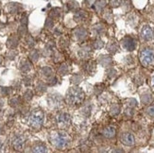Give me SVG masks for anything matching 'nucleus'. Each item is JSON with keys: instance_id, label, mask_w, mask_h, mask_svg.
<instances>
[{"instance_id": "1", "label": "nucleus", "mask_w": 154, "mask_h": 153, "mask_svg": "<svg viewBox=\"0 0 154 153\" xmlns=\"http://www.w3.org/2000/svg\"><path fill=\"white\" fill-rule=\"evenodd\" d=\"M49 142L58 149H65L71 142V138L63 131H52L49 134Z\"/></svg>"}, {"instance_id": "2", "label": "nucleus", "mask_w": 154, "mask_h": 153, "mask_svg": "<svg viewBox=\"0 0 154 153\" xmlns=\"http://www.w3.org/2000/svg\"><path fill=\"white\" fill-rule=\"evenodd\" d=\"M65 99L69 105L80 104L84 99V92L79 87H71L67 91Z\"/></svg>"}, {"instance_id": "3", "label": "nucleus", "mask_w": 154, "mask_h": 153, "mask_svg": "<svg viewBox=\"0 0 154 153\" xmlns=\"http://www.w3.org/2000/svg\"><path fill=\"white\" fill-rule=\"evenodd\" d=\"M44 120V112L40 109H35L30 114L29 123V126L32 127L33 129H39V128L42 127Z\"/></svg>"}, {"instance_id": "4", "label": "nucleus", "mask_w": 154, "mask_h": 153, "mask_svg": "<svg viewBox=\"0 0 154 153\" xmlns=\"http://www.w3.org/2000/svg\"><path fill=\"white\" fill-rule=\"evenodd\" d=\"M140 62L145 67H149L154 63V51L149 48H145L140 52Z\"/></svg>"}, {"instance_id": "5", "label": "nucleus", "mask_w": 154, "mask_h": 153, "mask_svg": "<svg viewBox=\"0 0 154 153\" xmlns=\"http://www.w3.org/2000/svg\"><path fill=\"white\" fill-rule=\"evenodd\" d=\"M56 123L60 129H67L71 124V117L67 112H60L56 116Z\"/></svg>"}, {"instance_id": "6", "label": "nucleus", "mask_w": 154, "mask_h": 153, "mask_svg": "<svg viewBox=\"0 0 154 153\" xmlns=\"http://www.w3.org/2000/svg\"><path fill=\"white\" fill-rule=\"evenodd\" d=\"M11 145L15 150H23L26 145V138L22 134H15L11 139Z\"/></svg>"}, {"instance_id": "7", "label": "nucleus", "mask_w": 154, "mask_h": 153, "mask_svg": "<svg viewBox=\"0 0 154 153\" xmlns=\"http://www.w3.org/2000/svg\"><path fill=\"white\" fill-rule=\"evenodd\" d=\"M122 46H123V47L128 50V51H133L134 49L136 48V41L135 39H133L132 37L131 36H127L125 37L123 40H122Z\"/></svg>"}, {"instance_id": "8", "label": "nucleus", "mask_w": 154, "mask_h": 153, "mask_svg": "<svg viewBox=\"0 0 154 153\" xmlns=\"http://www.w3.org/2000/svg\"><path fill=\"white\" fill-rule=\"evenodd\" d=\"M141 38L145 41H151L154 38V31L149 26H145L140 31Z\"/></svg>"}, {"instance_id": "9", "label": "nucleus", "mask_w": 154, "mask_h": 153, "mask_svg": "<svg viewBox=\"0 0 154 153\" xmlns=\"http://www.w3.org/2000/svg\"><path fill=\"white\" fill-rule=\"evenodd\" d=\"M47 100H48L49 106H51L52 108H59L62 103V98L59 94H50L47 98Z\"/></svg>"}, {"instance_id": "10", "label": "nucleus", "mask_w": 154, "mask_h": 153, "mask_svg": "<svg viewBox=\"0 0 154 153\" xmlns=\"http://www.w3.org/2000/svg\"><path fill=\"white\" fill-rule=\"evenodd\" d=\"M120 140L124 145L129 146H133L134 143H135V138H134L133 134H131L130 132H124L123 134L121 135Z\"/></svg>"}, {"instance_id": "11", "label": "nucleus", "mask_w": 154, "mask_h": 153, "mask_svg": "<svg viewBox=\"0 0 154 153\" xmlns=\"http://www.w3.org/2000/svg\"><path fill=\"white\" fill-rule=\"evenodd\" d=\"M74 36L77 40L82 41L87 37V30L83 28H78L74 30Z\"/></svg>"}, {"instance_id": "12", "label": "nucleus", "mask_w": 154, "mask_h": 153, "mask_svg": "<svg viewBox=\"0 0 154 153\" xmlns=\"http://www.w3.org/2000/svg\"><path fill=\"white\" fill-rule=\"evenodd\" d=\"M91 55H92V50L87 46L80 47L79 50V56L82 59H88V58H90Z\"/></svg>"}, {"instance_id": "13", "label": "nucleus", "mask_w": 154, "mask_h": 153, "mask_svg": "<svg viewBox=\"0 0 154 153\" xmlns=\"http://www.w3.org/2000/svg\"><path fill=\"white\" fill-rule=\"evenodd\" d=\"M115 134H116V130H115V129L113 127H106L103 130V131H102V135L106 138H109V139L113 138L115 136Z\"/></svg>"}, {"instance_id": "14", "label": "nucleus", "mask_w": 154, "mask_h": 153, "mask_svg": "<svg viewBox=\"0 0 154 153\" xmlns=\"http://www.w3.org/2000/svg\"><path fill=\"white\" fill-rule=\"evenodd\" d=\"M74 18H75V20L78 22L84 21L87 18V14L84 10H78V11H76V14H74Z\"/></svg>"}, {"instance_id": "15", "label": "nucleus", "mask_w": 154, "mask_h": 153, "mask_svg": "<svg viewBox=\"0 0 154 153\" xmlns=\"http://www.w3.org/2000/svg\"><path fill=\"white\" fill-rule=\"evenodd\" d=\"M32 151H34V152H47V146L43 143H36L32 146Z\"/></svg>"}, {"instance_id": "16", "label": "nucleus", "mask_w": 154, "mask_h": 153, "mask_svg": "<svg viewBox=\"0 0 154 153\" xmlns=\"http://www.w3.org/2000/svg\"><path fill=\"white\" fill-rule=\"evenodd\" d=\"M19 40L16 36H11V38H9V40L7 42V46L9 48H15L18 46Z\"/></svg>"}, {"instance_id": "17", "label": "nucleus", "mask_w": 154, "mask_h": 153, "mask_svg": "<svg viewBox=\"0 0 154 153\" xmlns=\"http://www.w3.org/2000/svg\"><path fill=\"white\" fill-rule=\"evenodd\" d=\"M106 6V1L105 0H97L94 4V9L97 11H101L104 9V7Z\"/></svg>"}, {"instance_id": "18", "label": "nucleus", "mask_w": 154, "mask_h": 153, "mask_svg": "<svg viewBox=\"0 0 154 153\" xmlns=\"http://www.w3.org/2000/svg\"><path fill=\"white\" fill-rule=\"evenodd\" d=\"M117 48H118L117 44L115 43V42H111L110 41V43H109L108 46H107V50L110 53H115V52H116Z\"/></svg>"}, {"instance_id": "19", "label": "nucleus", "mask_w": 154, "mask_h": 153, "mask_svg": "<svg viewBox=\"0 0 154 153\" xmlns=\"http://www.w3.org/2000/svg\"><path fill=\"white\" fill-rule=\"evenodd\" d=\"M111 62H112L111 58H109V57H107V56H102V57H100L99 60H98V62L100 63L102 66H103V65L104 66H108L111 63Z\"/></svg>"}, {"instance_id": "20", "label": "nucleus", "mask_w": 154, "mask_h": 153, "mask_svg": "<svg viewBox=\"0 0 154 153\" xmlns=\"http://www.w3.org/2000/svg\"><path fill=\"white\" fill-rule=\"evenodd\" d=\"M103 31H104V27H103V25H102V24H98L93 28V32L95 35H100L102 32H103Z\"/></svg>"}, {"instance_id": "21", "label": "nucleus", "mask_w": 154, "mask_h": 153, "mask_svg": "<svg viewBox=\"0 0 154 153\" xmlns=\"http://www.w3.org/2000/svg\"><path fill=\"white\" fill-rule=\"evenodd\" d=\"M30 68H31V65H30V63L28 61H23L21 62L20 69L22 70L23 72H28V71H29Z\"/></svg>"}, {"instance_id": "22", "label": "nucleus", "mask_w": 154, "mask_h": 153, "mask_svg": "<svg viewBox=\"0 0 154 153\" xmlns=\"http://www.w3.org/2000/svg\"><path fill=\"white\" fill-rule=\"evenodd\" d=\"M39 57H40V54H39V51L37 50H32L29 54V58L31 61L33 62H37L38 60H39Z\"/></svg>"}, {"instance_id": "23", "label": "nucleus", "mask_w": 154, "mask_h": 153, "mask_svg": "<svg viewBox=\"0 0 154 153\" xmlns=\"http://www.w3.org/2000/svg\"><path fill=\"white\" fill-rule=\"evenodd\" d=\"M41 72L44 76H52V69H51L50 67H43L42 70H41Z\"/></svg>"}, {"instance_id": "24", "label": "nucleus", "mask_w": 154, "mask_h": 153, "mask_svg": "<svg viewBox=\"0 0 154 153\" xmlns=\"http://www.w3.org/2000/svg\"><path fill=\"white\" fill-rule=\"evenodd\" d=\"M69 71V69H68V66L67 64H62L59 68V70H58V72H59L60 75L63 76V75H66Z\"/></svg>"}, {"instance_id": "25", "label": "nucleus", "mask_w": 154, "mask_h": 153, "mask_svg": "<svg viewBox=\"0 0 154 153\" xmlns=\"http://www.w3.org/2000/svg\"><path fill=\"white\" fill-rule=\"evenodd\" d=\"M81 80H82V76L79 75V74L74 75L71 78V81L73 82L74 84H79L80 82H81Z\"/></svg>"}, {"instance_id": "26", "label": "nucleus", "mask_w": 154, "mask_h": 153, "mask_svg": "<svg viewBox=\"0 0 154 153\" xmlns=\"http://www.w3.org/2000/svg\"><path fill=\"white\" fill-rule=\"evenodd\" d=\"M93 46H94V48L95 49H100V48L103 47L104 44H103V42H102L100 39H97V40L94 42Z\"/></svg>"}, {"instance_id": "27", "label": "nucleus", "mask_w": 154, "mask_h": 153, "mask_svg": "<svg viewBox=\"0 0 154 153\" xmlns=\"http://www.w3.org/2000/svg\"><path fill=\"white\" fill-rule=\"evenodd\" d=\"M119 111H120L119 106H118V105L113 104V105L111 107V111H110V112H111L112 116H116V114H118V113H119Z\"/></svg>"}, {"instance_id": "28", "label": "nucleus", "mask_w": 154, "mask_h": 153, "mask_svg": "<svg viewBox=\"0 0 154 153\" xmlns=\"http://www.w3.org/2000/svg\"><path fill=\"white\" fill-rule=\"evenodd\" d=\"M90 112H91V105H85V106H83L82 108V113L84 114L85 116H88Z\"/></svg>"}, {"instance_id": "29", "label": "nucleus", "mask_w": 154, "mask_h": 153, "mask_svg": "<svg viewBox=\"0 0 154 153\" xmlns=\"http://www.w3.org/2000/svg\"><path fill=\"white\" fill-rule=\"evenodd\" d=\"M11 93L10 89L8 87H1L0 88V94H1L3 97H7V95H9Z\"/></svg>"}, {"instance_id": "30", "label": "nucleus", "mask_w": 154, "mask_h": 153, "mask_svg": "<svg viewBox=\"0 0 154 153\" xmlns=\"http://www.w3.org/2000/svg\"><path fill=\"white\" fill-rule=\"evenodd\" d=\"M26 32H27V25L21 24V26L18 28V33L20 34V35H25Z\"/></svg>"}, {"instance_id": "31", "label": "nucleus", "mask_w": 154, "mask_h": 153, "mask_svg": "<svg viewBox=\"0 0 154 153\" xmlns=\"http://www.w3.org/2000/svg\"><path fill=\"white\" fill-rule=\"evenodd\" d=\"M19 103H20V99H19L18 98H12L10 100V105L12 106V107H16V106H18Z\"/></svg>"}, {"instance_id": "32", "label": "nucleus", "mask_w": 154, "mask_h": 153, "mask_svg": "<svg viewBox=\"0 0 154 153\" xmlns=\"http://www.w3.org/2000/svg\"><path fill=\"white\" fill-rule=\"evenodd\" d=\"M60 14H61L60 9H53L52 10H51V12H50V16L55 18V17L60 16Z\"/></svg>"}, {"instance_id": "33", "label": "nucleus", "mask_w": 154, "mask_h": 153, "mask_svg": "<svg viewBox=\"0 0 154 153\" xmlns=\"http://www.w3.org/2000/svg\"><path fill=\"white\" fill-rule=\"evenodd\" d=\"M68 7L70 10H75V9H78L79 8V4L77 3L76 1H70L68 3Z\"/></svg>"}, {"instance_id": "34", "label": "nucleus", "mask_w": 154, "mask_h": 153, "mask_svg": "<svg viewBox=\"0 0 154 153\" xmlns=\"http://www.w3.org/2000/svg\"><path fill=\"white\" fill-rule=\"evenodd\" d=\"M32 98H33V94H32V92H31L30 90H28L27 92L25 93V99L26 100L29 101Z\"/></svg>"}, {"instance_id": "35", "label": "nucleus", "mask_w": 154, "mask_h": 153, "mask_svg": "<svg viewBox=\"0 0 154 153\" xmlns=\"http://www.w3.org/2000/svg\"><path fill=\"white\" fill-rule=\"evenodd\" d=\"M53 20L51 18H47V22H46V28H53Z\"/></svg>"}, {"instance_id": "36", "label": "nucleus", "mask_w": 154, "mask_h": 153, "mask_svg": "<svg viewBox=\"0 0 154 153\" xmlns=\"http://www.w3.org/2000/svg\"><path fill=\"white\" fill-rule=\"evenodd\" d=\"M142 100H143V102L145 104H149V102L151 101V97L149 94H145L144 97L142 98Z\"/></svg>"}, {"instance_id": "37", "label": "nucleus", "mask_w": 154, "mask_h": 153, "mask_svg": "<svg viewBox=\"0 0 154 153\" xmlns=\"http://www.w3.org/2000/svg\"><path fill=\"white\" fill-rule=\"evenodd\" d=\"M37 90H38V91H40L41 93L46 92V91H47V86L44 85V83H39V85L37 86Z\"/></svg>"}, {"instance_id": "38", "label": "nucleus", "mask_w": 154, "mask_h": 153, "mask_svg": "<svg viewBox=\"0 0 154 153\" xmlns=\"http://www.w3.org/2000/svg\"><path fill=\"white\" fill-rule=\"evenodd\" d=\"M10 10H11V12H16L17 10H18V6H17V4H11V6H10Z\"/></svg>"}, {"instance_id": "39", "label": "nucleus", "mask_w": 154, "mask_h": 153, "mask_svg": "<svg viewBox=\"0 0 154 153\" xmlns=\"http://www.w3.org/2000/svg\"><path fill=\"white\" fill-rule=\"evenodd\" d=\"M27 43H28V46H33L34 44H35V42H34V40H33L31 37H29V38H28Z\"/></svg>"}, {"instance_id": "40", "label": "nucleus", "mask_w": 154, "mask_h": 153, "mask_svg": "<svg viewBox=\"0 0 154 153\" xmlns=\"http://www.w3.org/2000/svg\"><path fill=\"white\" fill-rule=\"evenodd\" d=\"M15 56H16V53L14 52L12 50H11V52L8 53V58H9L10 60H14V59L15 58Z\"/></svg>"}, {"instance_id": "41", "label": "nucleus", "mask_w": 154, "mask_h": 153, "mask_svg": "<svg viewBox=\"0 0 154 153\" xmlns=\"http://www.w3.org/2000/svg\"><path fill=\"white\" fill-rule=\"evenodd\" d=\"M111 5L113 7H118L120 5V0H111Z\"/></svg>"}, {"instance_id": "42", "label": "nucleus", "mask_w": 154, "mask_h": 153, "mask_svg": "<svg viewBox=\"0 0 154 153\" xmlns=\"http://www.w3.org/2000/svg\"><path fill=\"white\" fill-rule=\"evenodd\" d=\"M147 113L151 116H154V106H151L147 109Z\"/></svg>"}, {"instance_id": "43", "label": "nucleus", "mask_w": 154, "mask_h": 153, "mask_svg": "<svg viewBox=\"0 0 154 153\" xmlns=\"http://www.w3.org/2000/svg\"><path fill=\"white\" fill-rule=\"evenodd\" d=\"M0 134H4V129L2 126H0Z\"/></svg>"}, {"instance_id": "44", "label": "nucleus", "mask_w": 154, "mask_h": 153, "mask_svg": "<svg viewBox=\"0 0 154 153\" xmlns=\"http://www.w3.org/2000/svg\"><path fill=\"white\" fill-rule=\"evenodd\" d=\"M151 85H152V87L154 89V75H153V76L151 78Z\"/></svg>"}, {"instance_id": "45", "label": "nucleus", "mask_w": 154, "mask_h": 153, "mask_svg": "<svg viewBox=\"0 0 154 153\" xmlns=\"http://www.w3.org/2000/svg\"><path fill=\"white\" fill-rule=\"evenodd\" d=\"M3 148V143H2V141L0 140V149H1Z\"/></svg>"}, {"instance_id": "46", "label": "nucleus", "mask_w": 154, "mask_h": 153, "mask_svg": "<svg viewBox=\"0 0 154 153\" xmlns=\"http://www.w3.org/2000/svg\"><path fill=\"white\" fill-rule=\"evenodd\" d=\"M2 62H3V59H2V57H0V65L2 64Z\"/></svg>"}]
</instances>
